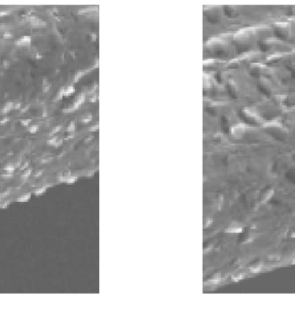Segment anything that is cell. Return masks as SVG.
<instances>
[{
  "label": "cell",
  "instance_id": "obj_1",
  "mask_svg": "<svg viewBox=\"0 0 295 322\" xmlns=\"http://www.w3.org/2000/svg\"><path fill=\"white\" fill-rule=\"evenodd\" d=\"M30 38H29V36H23V37H22V38H20V39L18 40V42H17V44L19 46H27V45H29V43H30Z\"/></svg>",
  "mask_w": 295,
  "mask_h": 322
}]
</instances>
